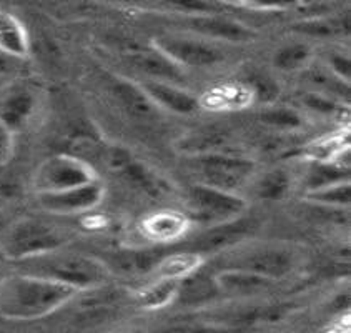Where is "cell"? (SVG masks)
Masks as SVG:
<instances>
[{"label": "cell", "mask_w": 351, "mask_h": 333, "mask_svg": "<svg viewBox=\"0 0 351 333\" xmlns=\"http://www.w3.org/2000/svg\"><path fill=\"white\" fill-rule=\"evenodd\" d=\"M261 122L270 125L273 128H296L302 127V117L290 107H268L261 112Z\"/></svg>", "instance_id": "f1b7e54d"}, {"label": "cell", "mask_w": 351, "mask_h": 333, "mask_svg": "<svg viewBox=\"0 0 351 333\" xmlns=\"http://www.w3.org/2000/svg\"><path fill=\"white\" fill-rule=\"evenodd\" d=\"M248 80L250 95L255 97L256 100L268 104V102L275 100L276 95H278V85L273 82V78L267 76H252Z\"/></svg>", "instance_id": "4dcf8cb0"}, {"label": "cell", "mask_w": 351, "mask_h": 333, "mask_svg": "<svg viewBox=\"0 0 351 333\" xmlns=\"http://www.w3.org/2000/svg\"><path fill=\"white\" fill-rule=\"evenodd\" d=\"M105 187L99 179L84 185L70 187L57 192L35 194L37 205L50 215H80L102 203Z\"/></svg>", "instance_id": "9c48e42d"}, {"label": "cell", "mask_w": 351, "mask_h": 333, "mask_svg": "<svg viewBox=\"0 0 351 333\" xmlns=\"http://www.w3.org/2000/svg\"><path fill=\"white\" fill-rule=\"evenodd\" d=\"M95 170L90 163L75 155L57 154L45 159L35 170L34 189L35 194L40 192H57L70 187L84 185L97 180Z\"/></svg>", "instance_id": "52a82bcc"}, {"label": "cell", "mask_w": 351, "mask_h": 333, "mask_svg": "<svg viewBox=\"0 0 351 333\" xmlns=\"http://www.w3.org/2000/svg\"><path fill=\"white\" fill-rule=\"evenodd\" d=\"M253 230H255L253 220H245L241 217L232 222L220 223V225H213L200 238H197L193 244V252L200 255L210 252H225L237 244H241Z\"/></svg>", "instance_id": "7c38bea8"}, {"label": "cell", "mask_w": 351, "mask_h": 333, "mask_svg": "<svg viewBox=\"0 0 351 333\" xmlns=\"http://www.w3.org/2000/svg\"><path fill=\"white\" fill-rule=\"evenodd\" d=\"M217 2H218V0H217Z\"/></svg>", "instance_id": "74e56055"}, {"label": "cell", "mask_w": 351, "mask_h": 333, "mask_svg": "<svg viewBox=\"0 0 351 333\" xmlns=\"http://www.w3.org/2000/svg\"><path fill=\"white\" fill-rule=\"evenodd\" d=\"M217 295H220V292L217 287L215 272L202 265L190 275L182 278L175 303L178 301L186 307H200V305L208 303L210 300L215 299Z\"/></svg>", "instance_id": "e0dca14e"}, {"label": "cell", "mask_w": 351, "mask_h": 333, "mask_svg": "<svg viewBox=\"0 0 351 333\" xmlns=\"http://www.w3.org/2000/svg\"><path fill=\"white\" fill-rule=\"evenodd\" d=\"M204 255L189 250V252L165 253L155 265V277H170V278H185L195 272L198 266L204 265Z\"/></svg>", "instance_id": "7402d4cb"}, {"label": "cell", "mask_w": 351, "mask_h": 333, "mask_svg": "<svg viewBox=\"0 0 351 333\" xmlns=\"http://www.w3.org/2000/svg\"><path fill=\"white\" fill-rule=\"evenodd\" d=\"M7 262H10V260H9V258H7L5 253H3L2 246H0V278H2L3 275H5V272H3V270H5Z\"/></svg>", "instance_id": "8d00e7d4"}, {"label": "cell", "mask_w": 351, "mask_h": 333, "mask_svg": "<svg viewBox=\"0 0 351 333\" xmlns=\"http://www.w3.org/2000/svg\"><path fill=\"white\" fill-rule=\"evenodd\" d=\"M112 92L120 102V105L135 119H148L154 112V102L147 97L138 84H134L125 78H117L112 85Z\"/></svg>", "instance_id": "ffe728a7"}, {"label": "cell", "mask_w": 351, "mask_h": 333, "mask_svg": "<svg viewBox=\"0 0 351 333\" xmlns=\"http://www.w3.org/2000/svg\"><path fill=\"white\" fill-rule=\"evenodd\" d=\"M186 209L189 218L202 225L213 227L241 217L247 209V202L237 195V192L197 183L186 192Z\"/></svg>", "instance_id": "5b68a950"}, {"label": "cell", "mask_w": 351, "mask_h": 333, "mask_svg": "<svg viewBox=\"0 0 351 333\" xmlns=\"http://www.w3.org/2000/svg\"><path fill=\"white\" fill-rule=\"evenodd\" d=\"M165 253L155 252V250H119L112 253L110 262H105L108 268L117 266L119 270L127 273H147L155 268L158 260Z\"/></svg>", "instance_id": "44dd1931"}, {"label": "cell", "mask_w": 351, "mask_h": 333, "mask_svg": "<svg viewBox=\"0 0 351 333\" xmlns=\"http://www.w3.org/2000/svg\"><path fill=\"white\" fill-rule=\"evenodd\" d=\"M343 150H348V139L343 140V135H328L308 145V157L311 162H333Z\"/></svg>", "instance_id": "4316f807"}, {"label": "cell", "mask_w": 351, "mask_h": 333, "mask_svg": "<svg viewBox=\"0 0 351 333\" xmlns=\"http://www.w3.org/2000/svg\"><path fill=\"white\" fill-rule=\"evenodd\" d=\"M14 62H19L17 58H12L9 56H5L3 52H0V76H3V73H7L9 70L12 69V65H14Z\"/></svg>", "instance_id": "e575fe53"}, {"label": "cell", "mask_w": 351, "mask_h": 333, "mask_svg": "<svg viewBox=\"0 0 351 333\" xmlns=\"http://www.w3.org/2000/svg\"><path fill=\"white\" fill-rule=\"evenodd\" d=\"M12 152H14V132L0 122V168L9 163Z\"/></svg>", "instance_id": "836d02e7"}, {"label": "cell", "mask_w": 351, "mask_h": 333, "mask_svg": "<svg viewBox=\"0 0 351 333\" xmlns=\"http://www.w3.org/2000/svg\"><path fill=\"white\" fill-rule=\"evenodd\" d=\"M348 29V22L343 23L340 21H311L300 25V32L311 37H335L337 34H343V30Z\"/></svg>", "instance_id": "f546056e"}, {"label": "cell", "mask_w": 351, "mask_h": 333, "mask_svg": "<svg viewBox=\"0 0 351 333\" xmlns=\"http://www.w3.org/2000/svg\"><path fill=\"white\" fill-rule=\"evenodd\" d=\"M123 60L138 76H143V80H165L173 84L185 80V70L154 45L127 50L123 52Z\"/></svg>", "instance_id": "30bf717a"}, {"label": "cell", "mask_w": 351, "mask_h": 333, "mask_svg": "<svg viewBox=\"0 0 351 333\" xmlns=\"http://www.w3.org/2000/svg\"><path fill=\"white\" fill-rule=\"evenodd\" d=\"M154 47L170 57L182 69H212L225 60L213 42L204 37H185V35H160L154 41Z\"/></svg>", "instance_id": "ba28073f"}, {"label": "cell", "mask_w": 351, "mask_h": 333, "mask_svg": "<svg viewBox=\"0 0 351 333\" xmlns=\"http://www.w3.org/2000/svg\"><path fill=\"white\" fill-rule=\"evenodd\" d=\"M326 69L333 77L338 80L346 82L348 84L351 78V64L350 56L346 52H340V50H331L326 57Z\"/></svg>", "instance_id": "1f68e13d"}, {"label": "cell", "mask_w": 351, "mask_h": 333, "mask_svg": "<svg viewBox=\"0 0 351 333\" xmlns=\"http://www.w3.org/2000/svg\"><path fill=\"white\" fill-rule=\"evenodd\" d=\"M77 293L69 285L14 270L0 278V319L35 322L69 305Z\"/></svg>", "instance_id": "6da1fadb"}, {"label": "cell", "mask_w": 351, "mask_h": 333, "mask_svg": "<svg viewBox=\"0 0 351 333\" xmlns=\"http://www.w3.org/2000/svg\"><path fill=\"white\" fill-rule=\"evenodd\" d=\"M195 172L205 185L217 189L237 192L250 182L256 170V163L245 157L220 154V152H204L193 160Z\"/></svg>", "instance_id": "8992f818"}, {"label": "cell", "mask_w": 351, "mask_h": 333, "mask_svg": "<svg viewBox=\"0 0 351 333\" xmlns=\"http://www.w3.org/2000/svg\"><path fill=\"white\" fill-rule=\"evenodd\" d=\"M147 97L154 102L155 107L165 108V111L189 115L200 108V100L192 95L189 90L178 87V84L165 80H143L138 84Z\"/></svg>", "instance_id": "4fadbf2b"}, {"label": "cell", "mask_w": 351, "mask_h": 333, "mask_svg": "<svg viewBox=\"0 0 351 333\" xmlns=\"http://www.w3.org/2000/svg\"><path fill=\"white\" fill-rule=\"evenodd\" d=\"M189 227V215L175 210L154 211L140 223L143 235L148 240H154L157 244H171V242L180 240Z\"/></svg>", "instance_id": "9a60e30c"}, {"label": "cell", "mask_w": 351, "mask_h": 333, "mask_svg": "<svg viewBox=\"0 0 351 333\" xmlns=\"http://www.w3.org/2000/svg\"><path fill=\"white\" fill-rule=\"evenodd\" d=\"M303 102H305L308 108H311V111L317 113H322V115H335V113L341 108L340 105L335 104L330 97L323 95V93L319 92L308 93L305 99H303Z\"/></svg>", "instance_id": "d6a6232c"}, {"label": "cell", "mask_w": 351, "mask_h": 333, "mask_svg": "<svg viewBox=\"0 0 351 333\" xmlns=\"http://www.w3.org/2000/svg\"><path fill=\"white\" fill-rule=\"evenodd\" d=\"M185 23L193 34L204 37L206 41H225V42H248L255 37V32L243 23L232 21L220 14L186 15Z\"/></svg>", "instance_id": "8fae6325"}, {"label": "cell", "mask_w": 351, "mask_h": 333, "mask_svg": "<svg viewBox=\"0 0 351 333\" xmlns=\"http://www.w3.org/2000/svg\"><path fill=\"white\" fill-rule=\"evenodd\" d=\"M306 198L310 202L318 203L323 207H335V209H343V207L350 205L351 189L350 180L340 183H333V185L323 187V189L306 192Z\"/></svg>", "instance_id": "484cf974"}, {"label": "cell", "mask_w": 351, "mask_h": 333, "mask_svg": "<svg viewBox=\"0 0 351 333\" xmlns=\"http://www.w3.org/2000/svg\"><path fill=\"white\" fill-rule=\"evenodd\" d=\"M37 108V95L25 85H14L0 99V122L12 132H19L32 119Z\"/></svg>", "instance_id": "5bb4252c"}, {"label": "cell", "mask_w": 351, "mask_h": 333, "mask_svg": "<svg viewBox=\"0 0 351 333\" xmlns=\"http://www.w3.org/2000/svg\"><path fill=\"white\" fill-rule=\"evenodd\" d=\"M215 280L220 295L238 297V299L260 295V293L268 292L276 284L268 278L240 268H220L215 272Z\"/></svg>", "instance_id": "2e32d148"}, {"label": "cell", "mask_w": 351, "mask_h": 333, "mask_svg": "<svg viewBox=\"0 0 351 333\" xmlns=\"http://www.w3.org/2000/svg\"><path fill=\"white\" fill-rule=\"evenodd\" d=\"M180 278L155 277L150 284L136 292V301L145 310H160L175 303L180 288Z\"/></svg>", "instance_id": "d6986e66"}, {"label": "cell", "mask_w": 351, "mask_h": 333, "mask_svg": "<svg viewBox=\"0 0 351 333\" xmlns=\"http://www.w3.org/2000/svg\"><path fill=\"white\" fill-rule=\"evenodd\" d=\"M311 56H313V50H311L310 44H306V42H290V44H285L275 50L271 64L280 72L293 73L306 69L310 65Z\"/></svg>", "instance_id": "603a6c76"}, {"label": "cell", "mask_w": 351, "mask_h": 333, "mask_svg": "<svg viewBox=\"0 0 351 333\" xmlns=\"http://www.w3.org/2000/svg\"><path fill=\"white\" fill-rule=\"evenodd\" d=\"M221 268H240L278 282L290 275L298 265V253L285 244H237L233 250L218 253Z\"/></svg>", "instance_id": "277c9868"}, {"label": "cell", "mask_w": 351, "mask_h": 333, "mask_svg": "<svg viewBox=\"0 0 351 333\" xmlns=\"http://www.w3.org/2000/svg\"><path fill=\"white\" fill-rule=\"evenodd\" d=\"M350 180L348 167L343 165L338 160L333 162H311L306 172L305 187L306 192H313L323 187L333 185Z\"/></svg>", "instance_id": "cb8c5ba5"}, {"label": "cell", "mask_w": 351, "mask_h": 333, "mask_svg": "<svg viewBox=\"0 0 351 333\" xmlns=\"http://www.w3.org/2000/svg\"><path fill=\"white\" fill-rule=\"evenodd\" d=\"M72 235L65 227L47 218L25 217L10 223L0 233V246L7 258L14 262L37 257L67 246Z\"/></svg>", "instance_id": "3957f363"}, {"label": "cell", "mask_w": 351, "mask_h": 333, "mask_svg": "<svg viewBox=\"0 0 351 333\" xmlns=\"http://www.w3.org/2000/svg\"><path fill=\"white\" fill-rule=\"evenodd\" d=\"M17 272L44 277L69 285L77 292H85L107 285L110 268L100 258L79 252H69L67 246L42 255L14 262Z\"/></svg>", "instance_id": "7a4b0ae2"}, {"label": "cell", "mask_w": 351, "mask_h": 333, "mask_svg": "<svg viewBox=\"0 0 351 333\" xmlns=\"http://www.w3.org/2000/svg\"><path fill=\"white\" fill-rule=\"evenodd\" d=\"M107 2L117 3V5L140 7V9H147V0H107Z\"/></svg>", "instance_id": "d590c367"}, {"label": "cell", "mask_w": 351, "mask_h": 333, "mask_svg": "<svg viewBox=\"0 0 351 333\" xmlns=\"http://www.w3.org/2000/svg\"><path fill=\"white\" fill-rule=\"evenodd\" d=\"M221 2L253 12H285L298 9L310 0H221Z\"/></svg>", "instance_id": "83f0119b"}, {"label": "cell", "mask_w": 351, "mask_h": 333, "mask_svg": "<svg viewBox=\"0 0 351 333\" xmlns=\"http://www.w3.org/2000/svg\"><path fill=\"white\" fill-rule=\"evenodd\" d=\"M291 190V177L285 168H271L265 172L261 177L256 180L253 192L256 198L265 200V202H278L283 200Z\"/></svg>", "instance_id": "d4e9b609"}, {"label": "cell", "mask_w": 351, "mask_h": 333, "mask_svg": "<svg viewBox=\"0 0 351 333\" xmlns=\"http://www.w3.org/2000/svg\"><path fill=\"white\" fill-rule=\"evenodd\" d=\"M0 52L17 60H23L30 54V37L25 25L5 10H0Z\"/></svg>", "instance_id": "ac0fdd59"}]
</instances>
